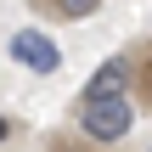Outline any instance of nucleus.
Returning <instances> with one entry per match:
<instances>
[{"label": "nucleus", "instance_id": "nucleus-3", "mask_svg": "<svg viewBox=\"0 0 152 152\" xmlns=\"http://www.w3.org/2000/svg\"><path fill=\"white\" fill-rule=\"evenodd\" d=\"M130 79H135V62H130V56H107V62L90 73L85 102H90V96H130Z\"/></svg>", "mask_w": 152, "mask_h": 152}, {"label": "nucleus", "instance_id": "nucleus-6", "mask_svg": "<svg viewBox=\"0 0 152 152\" xmlns=\"http://www.w3.org/2000/svg\"><path fill=\"white\" fill-rule=\"evenodd\" d=\"M56 152H90V141H62Z\"/></svg>", "mask_w": 152, "mask_h": 152}, {"label": "nucleus", "instance_id": "nucleus-4", "mask_svg": "<svg viewBox=\"0 0 152 152\" xmlns=\"http://www.w3.org/2000/svg\"><path fill=\"white\" fill-rule=\"evenodd\" d=\"M96 6H102V0H56V11H62V17H90Z\"/></svg>", "mask_w": 152, "mask_h": 152}, {"label": "nucleus", "instance_id": "nucleus-7", "mask_svg": "<svg viewBox=\"0 0 152 152\" xmlns=\"http://www.w3.org/2000/svg\"><path fill=\"white\" fill-rule=\"evenodd\" d=\"M6 135H11V124H6V113H0V141H6Z\"/></svg>", "mask_w": 152, "mask_h": 152}, {"label": "nucleus", "instance_id": "nucleus-2", "mask_svg": "<svg viewBox=\"0 0 152 152\" xmlns=\"http://www.w3.org/2000/svg\"><path fill=\"white\" fill-rule=\"evenodd\" d=\"M11 56H17L23 68H34V73H56V68H62L56 39L39 34V28H17V34H11Z\"/></svg>", "mask_w": 152, "mask_h": 152}, {"label": "nucleus", "instance_id": "nucleus-5", "mask_svg": "<svg viewBox=\"0 0 152 152\" xmlns=\"http://www.w3.org/2000/svg\"><path fill=\"white\" fill-rule=\"evenodd\" d=\"M141 90H147V96H152V56H147V62H141Z\"/></svg>", "mask_w": 152, "mask_h": 152}, {"label": "nucleus", "instance_id": "nucleus-1", "mask_svg": "<svg viewBox=\"0 0 152 152\" xmlns=\"http://www.w3.org/2000/svg\"><path fill=\"white\" fill-rule=\"evenodd\" d=\"M130 124H135L130 96H90V102L79 107V135H85L90 147H113V141H124Z\"/></svg>", "mask_w": 152, "mask_h": 152}]
</instances>
